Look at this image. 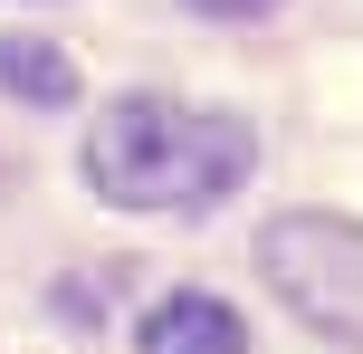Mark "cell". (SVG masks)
Returning a JSON list of instances; mask_svg holds the SVG:
<instances>
[{
  "mask_svg": "<svg viewBox=\"0 0 363 354\" xmlns=\"http://www.w3.org/2000/svg\"><path fill=\"white\" fill-rule=\"evenodd\" d=\"M258 134L239 115L172 106V96H115L86 134V182L125 211H211L249 182Z\"/></svg>",
  "mask_w": 363,
  "mask_h": 354,
  "instance_id": "6da1fadb",
  "label": "cell"
},
{
  "mask_svg": "<svg viewBox=\"0 0 363 354\" xmlns=\"http://www.w3.org/2000/svg\"><path fill=\"white\" fill-rule=\"evenodd\" d=\"M258 268L268 287L335 345H363V221H335V211H287L258 240Z\"/></svg>",
  "mask_w": 363,
  "mask_h": 354,
  "instance_id": "7a4b0ae2",
  "label": "cell"
},
{
  "mask_svg": "<svg viewBox=\"0 0 363 354\" xmlns=\"http://www.w3.org/2000/svg\"><path fill=\"white\" fill-rule=\"evenodd\" d=\"M144 354H249V326L230 316L220 297H201V287H182V297H163L144 316V336H134Z\"/></svg>",
  "mask_w": 363,
  "mask_h": 354,
  "instance_id": "3957f363",
  "label": "cell"
},
{
  "mask_svg": "<svg viewBox=\"0 0 363 354\" xmlns=\"http://www.w3.org/2000/svg\"><path fill=\"white\" fill-rule=\"evenodd\" d=\"M0 87L19 96V106H67L77 96V67H67V48H48V38H0Z\"/></svg>",
  "mask_w": 363,
  "mask_h": 354,
  "instance_id": "277c9868",
  "label": "cell"
},
{
  "mask_svg": "<svg viewBox=\"0 0 363 354\" xmlns=\"http://www.w3.org/2000/svg\"><path fill=\"white\" fill-rule=\"evenodd\" d=\"M191 10H211V19H258V10H277V0H191Z\"/></svg>",
  "mask_w": 363,
  "mask_h": 354,
  "instance_id": "5b68a950",
  "label": "cell"
}]
</instances>
